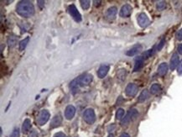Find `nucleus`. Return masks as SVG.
<instances>
[{"mask_svg": "<svg viewBox=\"0 0 182 137\" xmlns=\"http://www.w3.org/2000/svg\"><path fill=\"white\" fill-rule=\"evenodd\" d=\"M16 12L22 17L29 18L35 14V7L33 3L29 1H20L17 4L16 7Z\"/></svg>", "mask_w": 182, "mask_h": 137, "instance_id": "1", "label": "nucleus"}, {"mask_svg": "<svg viewBox=\"0 0 182 137\" xmlns=\"http://www.w3.org/2000/svg\"><path fill=\"white\" fill-rule=\"evenodd\" d=\"M138 111L136 108H131L129 109V112L127 113V115H125V117H123L121 120V124L122 126H126L129 124L132 121L135 120L136 118L138 117Z\"/></svg>", "mask_w": 182, "mask_h": 137, "instance_id": "2", "label": "nucleus"}, {"mask_svg": "<svg viewBox=\"0 0 182 137\" xmlns=\"http://www.w3.org/2000/svg\"><path fill=\"white\" fill-rule=\"evenodd\" d=\"M83 119L87 124H92L96 121V114L92 108H87L83 113Z\"/></svg>", "mask_w": 182, "mask_h": 137, "instance_id": "3", "label": "nucleus"}, {"mask_svg": "<svg viewBox=\"0 0 182 137\" xmlns=\"http://www.w3.org/2000/svg\"><path fill=\"white\" fill-rule=\"evenodd\" d=\"M50 113L48 110L46 109H42L41 112H40V114L38 115L37 117V124L40 125V126H42V125H44L45 124H46L47 121L49 120V119H50Z\"/></svg>", "mask_w": 182, "mask_h": 137, "instance_id": "4", "label": "nucleus"}, {"mask_svg": "<svg viewBox=\"0 0 182 137\" xmlns=\"http://www.w3.org/2000/svg\"><path fill=\"white\" fill-rule=\"evenodd\" d=\"M77 80H78V83L79 85H80V87H85L89 85V84L92 82L93 76H92L91 74L85 73L82 74V76L77 77Z\"/></svg>", "mask_w": 182, "mask_h": 137, "instance_id": "5", "label": "nucleus"}, {"mask_svg": "<svg viewBox=\"0 0 182 137\" xmlns=\"http://www.w3.org/2000/svg\"><path fill=\"white\" fill-rule=\"evenodd\" d=\"M68 12L71 14V16L72 17L75 21L76 22H81L82 21V15L81 14L79 13L78 10L76 9L75 4H71L68 7Z\"/></svg>", "mask_w": 182, "mask_h": 137, "instance_id": "6", "label": "nucleus"}, {"mask_svg": "<svg viewBox=\"0 0 182 137\" xmlns=\"http://www.w3.org/2000/svg\"><path fill=\"white\" fill-rule=\"evenodd\" d=\"M138 19V25L142 27V28H145V27L149 25V24H150V20L149 19L147 14H145V13L139 14L138 15V19Z\"/></svg>", "mask_w": 182, "mask_h": 137, "instance_id": "7", "label": "nucleus"}, {"mask_svg": "<svg viewBox=\"0 0 182 137\" xmlns=\"http://www.w3.org/2000/svg\"><path fill=\"white\" fill-rule=\"evenodd\" d=\"M138 91V87L134 83H129L125 88L126 95L129 97H134Z\"/></svg>", "mask_w": 182, "mask_h": 137, "instance_id": "8", "label": "nucleus"}, {"mask_svg": "<svg viewBox=\"0 0 182 137\" xmlns=\"http://www.w3.org/2000/svg\"><path fill=\"white\" fill-rule=\"evenodd\" d=\"M132 7L130 6L129 4H125L121 8L120 10L119 15L122 18H128L130 16V14H132Z\"/></svg>", "mask_w": 182, "mask_h": 137, "instance_id": "9", "label": "nucleus"}, {"mask_svg": "<svg viewBox=\"0 0 182 137\" xmlns=\"http://www.w3.org/2000/svg\"><path fill=\"white\" fill-rule=\"evenodd\" d=\"M76 115V108L73 105H68L65 109V118L71 120L74 118Z\"/></svg>", "mask_w": 182, "mask_h": 137, "instance_id": "10", "label": "nucleus"}, {"mask_svg": "<svg viewBox=\"0 0 182 137\" xmlns=\"http://www.w3.org/2000/svg\"><path fill=\"white\" fill-rule=\"evenodd\" d=\"M143 46L140 44H136L135 45H134L131 49H129V51L126 52V55L129 56V57H134L135 55L138 54L140 51H142Z\"/></svg>", "mask_w": 182, "mask_h": 137, "instance_id": "11", "label": "nucleus"}, {"mask_svg": "<svg viewBox=\"0 0 182 137\" xmlns=\"http://www.w3.org/2000/svg\"><path fill=\"white\" fill-rule=\"evenodd\" d=\"M144 62H145V59L142 56H139L135 58L134 72H138V71L141 70L142 67H144Z\"/></svg>", "mask_w": 182, "mask_h": 137, "instance_id": "12", "label": "nucleus"}, {"mask_svg": "<svg viewBox=\"0 0 182 137\" xmlns=\"http://www.w3.org/2000/svg\"><path fill=\"white\" fill-rule=\"evenodd\" d=\"M180 63V59H179V56L178 54L176 53H174L171 57V59H170V69L172 71H174L176 69V67H178V65Z\"/></svg>", "mask_w": 182, "mask_h": 137, "instance_id": "13", "label": "nucleus"}, {"mask_svg": "<svg viewBox=\"0 0 182 137\" xmlns=\"http://www.w3.org/2000/svg\"><path fill=\"white\" fill-rule=\"evenodd\" d=\"M62 123V118L60 115H56V116H54V118L51 119L50 122V129H55L57 128L58 126H60V124Z\"/></svg>", "mask_w": 182, "mask_h": 137, "instance_id": "14", "label": "nucleus"}, {"mask_svg": "<svg viewBox=\"0 0 182 137\" xmlns=\"http://www.w3.org/2000/svg\"><path fill=\"white\" fill-rule=\"evenodd\" d=\"M109 71V66L108 65H103L99 67V69L97 71V76L99 78H103L107 76Z\"/></svg>", "mask_w": 182, "mask_h": 137, "instance_id": "15", "label": "nucleus"}, {"mask_svg": "<svg viewBox=\"0 0 182 137\" xmlns=\"http://www.w3.org/2000/svg\"><path fill=\"white\" fill-rule=\"evenodd\" d=\"M117 13H118V9L116 7H111L107 10V13H106V17H107L108 19H115V17L117 15Z\"/></svg>", "mask_w": 182, "mask_h": 137, "instance_id": "16", "label": "nucleus"}, {"mask_svg": "<svg viewBox=\"0 0 182 137\" xmlns=\"http://www.w3.org/2000/svg\"><path fill=\"white\" fill-rule=\"evenodd\" d=\"M69 88H70V90H71V92H72V94H76V92H78L80 85H79L78 80H77V78H76V79L73 80L72 82H71Z\"/></svg>", "mask_w": 182, "mask_h": 137, "instance_id": "17", "label": "nucleus"}, {"mask_svg": "<svg viewBox=\"0 0 182 137\" xmlns=\"http://www.w3.org/2000/svg\"><path fill=\"white\" fill-rule=\"evenodd\" d=\"M168 69H169L168 64L165 63V62H163V63L160 64L159 67H158V74L161 76H165L167 73Z\"/></svg>", "mask_w": 182, "mask_h": 137, "instance_id": "18", "label": "nucleus"}, {"mask_svg": "<svg viewBox=\"0 0 182 137\" xmlns=\"http://www.w3.org/2000/svg\"><path fill=\"white\" fill-rule=\"evenodd\" d=\"M149 97V92L148 89H144L140 93V95L138 96V102L139 103H144L145 102Z\"/></svg>", "mask_w": 182, "mask_h": 137, "instance_id": "19", "label": "nucleus"}, {"mask_svg": "<svg viewBox=\"0 0 182 137\" xmlns=\"http://www.w3.org/2000/svg\"><path fill=\"white\" fill-rule=\"evenodd\" d=\"M30 128H31V121H30L29 119H25L24 123H23L22 132L24 134L28 133L29 130H30Z\"/></svg>", "mask_w": 182, "mask_h": 137, "instance_id": "20", "label": "nucleus"}, {"mask_svg": "<svg viewBox=\"0 0 182 137\" xmlns=\"http://www.w3.org/2000/svg\"><path fill=\"white\" fill-rule=\"evenodd\" d=\"M7 43H8V45L10 48L14 47L17 44V37L14 35H10L8 38V41H7Z\"/></svg>", "mask_w": 182, "mask_h": 137, "instance_id": "21", "label": "nucleus"}, {"mask_svg": "<svg viewBox=\"0 0 182 137\" xmlns=\"http://www.w3.org/2000/svg\"><path fill=\"white\" fill-rule=\"evenodd\" d=\"M149 91H150V93H152V94H157V93H159L161 91V87H160V84L154 83V84H153L150 87Z\"/></svg>", "mask_w": 182, "mask_h": 137, "instance_id": "22", "label": "nucleus"}, {"mask_svg": "<svg viewBox=\"0 0 182 137\" xmlns=\"http://www.w3.org/2000/svg\"><path fill=\"white\" fill-rule=\"evenodd\" d=\"M117 76H118V79L120 80V81H124L126 79V76H127V71L125 69H120V70L118 71Z\"/></svg>", "mask_w": 182, "mask_h": 137, "instance_id": "23", "label": "nucleus"}, {"mask_svg": "<svg viewBox=\"0 0 182 137\" xmlns=\"http://www.w3.org/2000/svg\"><path fill=\"white\" fill-rule=\"evenodd\" d=\"M29 37H26V38L24 39V40H22L21 41L19 42V51H24L29 44Z\"/></svg>", "mask_w": 182, "mask_h": 137, "instance_id": "24", "label": "nucleus"}, {"mask_svg": "<svg viewBox=\"0 0 182 137\" xmlns=\"http://www.w3.org/2000/svg\"><path fill=\"white\" fill-rule=\"evenodd\" d=\"M154 54V48H152V49H149V50H148L147 51H145L143 53L142 55V57H144V59H148V58L151 57Z\"/></svg>", "mask_w": 182, "mask_h": 137, "instance_id": "25", "label": "nucleus"}, {"mask_svg": "<svg viewBox=\"0 0 182 137\" xmlns=\"http://www.w3.org/2000/svg\"><path fill=\"white\" fill-rule=\"evenodd\" d=\"M80 3H81V6L83 10H88L89 8H90V5H91V2L90 1H88V0H81L80 1Z\"/></svg>", "mask_w": 182, "mask_h": 137, "instance_id": "26", "label": "nucleus"}, {"mask_svg": "<svg viewBox=\"0 0 182 137\" xmlns=\"http://www.w3.org/2000/svg\"><path fill=\"white\" fill-rule=\"evenodd\" d=\"M166 8V3L165 1H160L156 3V9L160 11H162Z\"/></svg>", "mask_w": 182, "mask_h": 137, "instance_id": "27", "label": "nucleus"}, {"mask_svg": "<svg viewBox=\"0 0 182 137\" xmlns=\"http://www.w3.org/2000/svg\"><path fill=\"white\" fill-rule=\"evenodd\" d=\"M123 115H124V109L123 108H118L116 112V119H121L123 118Z\"/></svg>", "mask_w": 182, "mask_h": 137, "instance_id": "28", "label": "nucleus"}, {"mask_svg": "<svg viewBox=\"0 0 182 137\" xmlns=\"http://www.w3.org/2000/svg\"><path fill=\"white\" fill-rule=\"evenodd\" d=\"M10 137H19V128H15L13 132L11 133Z\"/></svg>", "mask_w": 182, "mask_h": 137, "instance_id": "29", "label": "nucleus"}, {"mask_svg": "<svg viewBox=\"0 0 182 137\" xmlns=\"http://www.w3.org/2000/svg\"><path fill=\"white\" fill-rule=\"evenodd\" d=\"M176 37L178 41H182V29H180V30L176 32Z\"/></svg>", "mask_w": 182, "mask_h": 137, "instance_id": "30", "label": "nucleus"}, {"mask_svg": "<svg viewBox=\"0 0 182 137\" xmlns=\"http://www.w3.org/2000/svg\"><path fill=\"white\" fill-rule=\"evenodd\" d=\"M165 39L160 41V42L159 43V45H158L157 46V51H160V50L163 48V46L165 45Z\"/></svg>", "mask_w": 182, "mask_h": 137, "instance_id": "31", "label": "nucleus"}, {"mask_svg": "<svg viewBox=\"0 0 182 137\" xmlns=\"http://www.w3.org/2000/svg\"><path fill=\"white\" fill-rule=\"evenodd\" d=\"M177 72L178 74H182V60L180 61L179 65H178V67H177Z\"/></svg>", "mask_w": 182, "mask_h": 137, "instance_id": "32", "label": "nucleus"}, {"mask_svg": "<svg viewBox=\"0 0 182 137\" xmlns=\"http://www.w3.org/2000/svg\"><path fill=\"white\" fill-rule=\"evenodd\" d=\"M38 136H39V135H38L37 131H35V130H34V131H32L31 132L29 133L28 137H38Z\"/></svg>", "mask_w": 182, "mask_h": 137, "instance_id": "33", "label": "nucleus"}, {"mask_svg": "<svg viewBox=\"0 0 182 137\" xmlns=\"http://www.w3.org/2000/svg\"><path fill=\"white\" fill-rule=\"evenodd\" d=\"M53 137H66V135L62 132H58L56 134L54 135Z\"/></svg>", "mask_w": 182, "mask_h": 137, "instance_id": "34", "label": "nucleus"}, {"mask_svg": "<svg viewBox=\"0 0 182 137\" xmlns=\"http://www.w3.org/2000/svg\"><path fill=\"white\" fill-rule=\"evenodd\" d=\"M177 51H178V53L180 55H182V44H180L177 47Z\"/></svg>", "mask_w": 182, "mask_h": 137, "instance_id": "35", "label": "nucleus"}, {"mask_svg": "<svg viewBox=\"0 0 182 137\" xmlns=\"http://www.w3.org/2000/svg\"><path fill=\"white\" fill-rule=\"evenodd\" d=\"M38 5L40 6L41 9H42L43 6H45V1H38Z\"/></svg>", "mask_w": 182, "mask_h": 137, "instance_id": "36", "label": "nucleus"}, {"mask_svg": "<svg viewBox=\"0 0 182 137\" xmlns=\"http://www.w3.org/2000/svg\"><path fill=\"white\" fill-rule=\"evenodd\" d=\"M93 3H94V4L96 6H99L101 3V1H93Z\"/></svg>", "mask_w": 182, "mask_h": 137, "instance_id": "37", "label": "nucleus"}, {"mask_svg": "<svg viewBox=\"0 0 182 137\" xmlns=\"http://www.w3.org/2000/svg\"><path fill=\"white\" fill-rule=\"evenodd\" d=\"M119 137H130V135H129V134H127V133H123V134L121 135Z\"/></svg>", "mask_w": 182, "mask_h": 137, "instance_id": "38", "label": "nucleus"}, {"mask_svg": "<svg viewBox=\"0 0 182 137\" xmlns=\"http://www.w3.org/2000/svg\"><path fill=\"white\" fill-rule=\"evenodd\" d=\"M107 137H114V135H113V134H110V135H108V136Z\"/></svg>", "mask_w": 182, "mask_h": 137, "instance_id": "39", "label": "nucleus"}]
</instances>
